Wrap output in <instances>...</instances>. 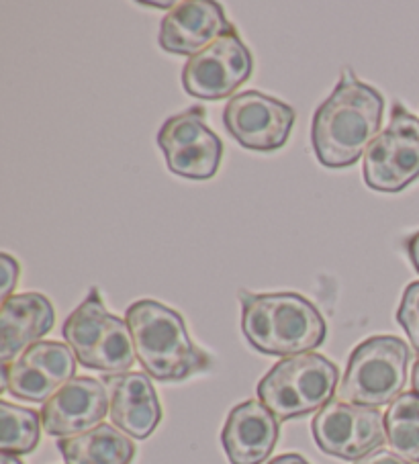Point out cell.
<instances>
[{"label":"cell","instance_id":"5b68a950","mask_svg":"<svg viewBox=\"0 0 419 464\" xmlns=\"http://www.w3.org/2000/svg\"><path fill=\"white\" fill-rule=\"evenodd\" d=\"M62 334L83 366L107 372L109 377L132 372L137 360L132 330L125 319L109 314L99 289H93L72 311Z\"/></svg>","mask_w":419,"mask_h":464},{"label":"cell","instance_id":"2e32d148","mask_svg":"<svg viewBox=\"0 0 419 464\" xmlns=\"http://www.w3.org/2000/svg\"><path fill=\"white\" fill-rule=\"evenodd\" d=\"M109 391V415L115 426L133 440H146L162 421V405L151 377L146 372L111 374L104 379Z\"/></svg>","mask_w":419,"mask_h":464},{"label":"cell","instance_id":"9a60e30c","mask_svg":"<svg viewBox=\"0 0 419 464\" xmlns=\"http://www.w3.org/2000/svg\"><path fill=\"white\" fill-rule=\"evenodd\" d=\"M280 436V423L268 407L249 399L233 407L221 431L231 464H262L270 459Z\"/></svg>","mask_w":419,"mask_h":464},{"label":"cell","instance_id":"ba28073f","mask_svg":"<svg viewBox=\"0 0 419 464\" xmlns=\"http://www.w3.org/2000/svg\"><path fill=\"white\" fill-rule=\"evenodd\" d=\"M311 430L321 452L350 462H358L378 450L386 440L381 411L340 399H332L316 413Z\"/></svg>","mask_w":419,"mask_h":464},{"label":"cell","instance_id":"7c38bea8","mask_svg":"<svg viewBox=\"0 0 419 464\" xmlns=\"http://www.w3.org/2000/svg\"><path fill=\"white\" fill-rule=\"evenodd\" d=\"M295 109L260 91H246L223 109L225 130L241 148L274 151L283 148L295 125Z\"/></svg>","mask_w":419,"mask_h":464},{"label":"cell","instance_id":"ffe728a7","mask_svg":"<svg viewBox=\"0 0 419 464\" xmlns=\"http://www.w3.org/2000/svg\"><path fill=\"white\" fill-rule=\"evenodd\" d=\"M42 413L11 401H0V448L3 454L34 452L42 436Z\"/></svg>","mask_w":419,"mask_h":464},{"label":"cell","instance_id":"6da1fadb","mask_svg":"<svg viewBox=\"0 0 419 464\" xmlns=\"http://www.w3.org/2000/svg\"><path fill=\"white\" fill-rule=\"evenodd\" d=\"M383 113V94L346 70L311 123V143L319 164L326 168L356 164L381 135Z\"/></svg>","mask_w":419,"mask_h":464},{"label":"cell","instance_id":"d4e9b609","mask_svg":"<svg viewBox=\"0 0 419 464\" xmlns=\"http://www.w3.org/2000/svg\"><path fill=\"white\" fill-rule=\"evenodd\" d=\"M268 464H311L303 459L299 454H283V456H277V459L270 460Z\"/></svg>","mask_w":419,"mask_h":464},{"label":"cell","instance_id":"484cf974","mask_svg":"<svg viewBox=\"0 0 419 464\" xmlns=\"http://www.w3.org/2000/svg\"><path fill=\"white\" fill-rule=\"evenodd\" d=\"M411 387H414V393L419 395V360L414 364V371H411Z\"/></svg>","mask_w":419,"mask_h":464},{"label":"cell","instance_id":"5bb4252c","mask_svg":"<svg viewBox=\"0 0 419 464\" xmlns=\"http://www.w3.org/2000/svg\"><path fill=\"white\" fill-rule=\"evenodd\" d=\"M236 34L223 9L211 0H184L166 13L160 25V47L176 55H197L223 35Z\"/></svg>","mask_w":419,"mask_h":464},{"label":"cell","instance_id":"4fadbf2b","mask_svg":"<svg viewBox=\"0 0 419 464\" xmlns=\"http://www.w3.org/2000/svg\"><path fill=\"white\" fill-rule=\"evenodd\" d=\"M109 391L93 377H78L66 382L50 401L44 403V430L55 438H72L101 426L109 413Z\"/></svg>","mask_w":419,"mask_h":464},{"label":"cell","instance_id":"7a4b0ae2","mask_svg":"<svg viewBox=\"0 0 419 464\" xmlns=\"http://www.w3.org/2000/svg\"><path fill=\"white\" fill-rule=\"evenodd\" d=\"M241 332L252 348L268 356H299L327 338L324 315L297 293L252 295L241 291Z\"/></svg>","mask_w":419,"mask_h":464},{"label":"cell","instance_id":"603a6c76","mask_svg":"<svg viewBox=\"0 0 419 464\" xmlns=\"http://www.w3.org/2000/svg\"><path fill=\"white\" fill-rule=\"evenodd\" d=\"M354 464H414V462L405 460L403 456L395 454L393 450H383V448H378V450L370 452L368 456H365V459Z\"/></svg>","mask_w":419,"mask_h":464},{"label":"cell","instance_id":"7402d4cb","mask_svg":"<svg viewBox=\"0 0 419 464\" xmlns=\"http://www.w3.org/2000/svg\"><path fill=\"white\" fill-rule=\"evenodd\" d=\"M0 262H3V289H0V297H3V303H5L6 299L13 297V291L17 289L21 266L11 254L0 256Z\"/></svg>","mask_w":419,"mask_h":464},{"label":"cell","instance_id":"3957f363","mask_svg":"<svg viewBox=\"0 0 419 464\" xmlns=\"http://www.w3.org/2000/svg\"><path fill=\"white\" fill-rule=\"evenodd\" d=\"M125 322L137 360L151 379L176 382L211 368V358L192 343L182 315L164 303L137 301L127 309Z\"/></svg>","mask_w":419,"mask_h":464},{"label":"cell","instance_id":"ac0fdd59","mask_svg":"<svg viewBox=\"0 0 419 464\" xmlns=\"http://www.w3.org/2000/svg\"><path fill=\"white\" fill-rule=\"evenodd\" d=\"M60 454L66 464H132L135 444L117 426L101 423L84 434L62 438Z\"/></svg>","mask_w":419,"mask_h":464},{"label":"cell","instance_id":"44dd1931","mask_svg":"<svg viewBox=\"0 0 419 464\" xmlns=\"http://www.w3.org/2000/svg\"><path fill=\"white\" fill-rule=\"evenodd\" d=\"M397 322L405 330L411 346L419 354V281L411 283L403 293L397 311Z\"/></svg>","mask_w":419,"mask_h":464},{"label":"cell","instance_id":"52a82bcc","mask_svg":"<svg viewBox=\"0 0 419 464\" xmlns=\"http://www.w3.org/2000/svg\"><path fill=\"white\" fill-rule=\"evenodd\" d=\"M419 179V119L395 105L391 123L365 156V182L378 193H401Z\"/></svg>","mask_w":419,"mask_h":464},{"label":"cell","instance_id":"9c48e42d","mask_svg":"<svg viewBox=\"0 0 419 464\" xmlns=\"http://www.w3.org/2000/svg\"><path fill=\"white\" fill-rule=\"evenodd\" d=\"M158 146L171 172L182 179L209 180L219 170L223 143L207 127L203 107L168 119L158 133Z\"/></svg>","mask_w":419,"mask_h":464},{"label":"cell","instance_id":"83f0119b","mask_svg":"<svg viewBox=\"0 0 419 464\" xmlns=\"http://www.w3.org/2000/svg\"><path fill=\"white\" fill-rule=\"evenodd\" d=\"M148 6H156V9H172V3H148Z\"/></svg>","mask_w":419,"mask_h":464},{"label":"cell","instance_id":"e0dca14e","mask_svg":"<svg viewBox=\"0 0 419 464\" xmlns=\"http://www.w3.org/2000/svg\"><path fill=\"white\" fill-rule=\"evenodd\" d=\"M55 311L39 293L13 295L0 311V362L11 364L27 348L52 332Z\"/></svg>","mask_w":419,"mask_h":464},{"label":"cell","instance_id":"4316f807","mask_svg":"<svg viewBox=\"0 0 419 464\" xmlns=\"http://www.w3.org/2000/svg\"><path fill=\"white\" fill-rule=\"evenodd\" d=\"M0 464H23V462L19 460V456L3 454V456H0Z\"/></svg>","mask_w":419,"mask_h":464},{"label":"cell","instance_id":"8992f818","mask_svg":"<svg viewBox=\"0 0 419 464\" xmlns=\"http://www.w3.org/2000/svg\"><path fill=\"white\" fill-rule=\"evenodd\" d=\"M411 352L395 335H373L354 348L337 387V399L352 405H391L407 385Z\"/></svg>","mask_w":419,"mask_h":464},{"label":"cell","instance_id":"277c9868","mask_svg":"<svg viewBox=\"0 0 419 464\" xmlns=\"http://www.w3.org/2000/svg\"><path fill=\"white\" fill-rule=\"evenodd\" d=\"M337 382L340 371L332 360L307 352L274 364L258 382V397L278 421H287L324 410L337 393Z\"/></svg>","mask_w":419,"mask_h":464},{"label":"cell","instance_id":"d6986e66","mask_svg":"<svg viewBox=\"0 0 419 464\" xmlns=\"http://www.w3.org/2000/svg\"><path fill=\"white\" fill-rule=\"evenodd\" d=\"M386 442L395 454L419 464V395L403 393L385 411Z\"/></svg>","mask_w":419,"mask_h":464},{"label":"cell","instance_id":"8fae6325","mask_svg":"<svg viewBox=\"0 0 419 464\" xmlns=\"http://www.w3.org/2000/svg\"><path fill=\"white\" fill-rule=\"evenodd\" d=\"M252 53L239 35H223L187 62L182 86L195 99L221 101L236 92L252 76Z\"/></svg>","mask_w":419,"mask_h":464},{"label":"cell","instance_id":"cb8c5ba5","mask_svg":"<svg viewBox=\"0 0 419 464\" xmlns=\"http://www.w3.org/2000/svg\"><path fill=\"white\" fill-rule=\"evenodd\" d=\"M405 250L409 254V260L414 264V268L419 272V231L411 237H407L405 242Z\"/></svg>","mask_w":419,"mask_h":464},{"label":"cell","instance_id":"30bf717a","mask_svg":"<svg viewBox=\"0 0 419 464\" xmlns=\"http://www.w3.org/2000/svg\"><path fill=\"white\" fill-rule=\"evenodd\" d=\"M76 374V354L68 343L37 342L11 364H3V393L23 401L47 403Z\"/></svg>","mask_w":419,"mask_h":464}]
</instances>
